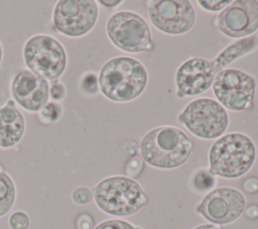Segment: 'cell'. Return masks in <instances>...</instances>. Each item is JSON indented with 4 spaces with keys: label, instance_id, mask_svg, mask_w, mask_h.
<instances>
[{
    "label": "cell",
    "instance_id": "1",
    "mask_svg": "<svg viewBox=\"0 0 258 229\" xmlns=\"http://www.w3.org/2000/svg\"><path fill=\"white\" fill-rule=\"evenodd\" d=\"M258 45V36L241 38L224 48L215 60L191 58L183 62L175 74L178 98L203 94L212 87L216 76L235 60L247 54Z\"/></svg>",
    "mask_w": 258,
    "mask_h": 229
},
{
    "label": "cell",
    "instance_id": "2",
    "mask_svg": "<svg viewBox=\"0 0 258 229\" xmlns=\"http://www.w3.org/2000/svg\"><path fill=\"white\" fill-rule=\"evenodd\" d=\"M192 148L191 139L180 129L169 125L149 130L139 144L142 159L161 169H172L184 164Z\"/></svg>",
    "mask_w": 258,
    "mask_h": 229
},
{
    "label": "cell",
    "instance_id": "3",
    "mask_svg": "<svg viewBox=\"0 0 258 229\" xmlns=\"http://www.w3.org/2000/svg\"><path fill=\"white\" fill-rule=\"evenodd\" d=\"M98 81L100 91L107 99L122 103L136 99L144 91L148 75L136 59L116 56L102 66Z\"/></svg>",
    "mask_w": 258,
    "mask_h": 229
},
{
    "label": "cell",
    "instance_id": "4",
    "mask_svg": "<svg viewBox=\"0 0 258 229\" xmlns=\"http://www.w3.org/2000/svg\"><path fill=\"white\" fill-rule=\"evenodd\" d=\"M93 200L104 213L127 217L136 214L147 203L143 188L129 177L113 176L101 180L93 188Z\"/></svg>",
    "mask_w": 258,
    "mask_h": 229
},
{
    "label": "cell",
    "instance_id": "5",
    "mask_svg": "<svg viewBox=\"0 0 258 229\" xmlns=\"http://www.w3.org/2000/svg\"><path fill=\"white\" fill-rule=\"evenodd\" d=\"M256 158V147L247 135L232 132L214 142L209 151L210 171L225 179L245 175Z\"/></svg>",
    "mask_w": 258,
    "mask_h": 229
},
{
    "label": "cell",
    "instance_id": "6",
    "mask_svg": "<svg viewBox=\"0 0 258 229\" xmlns=\"http://www.w3.org/2000/svg\"><path fill=\"white\" fill-rule=\"evenodd\" d=\"M22 55L26 68L48 82L58 80L68 66L66 48L49 34L29 37L23 45Z\"/></svg>",
    "mask_w": 258,
    "mask_h": 229
},
{
    "label": "cell",
    "instance_id": "7",
    "mask_svg": "<svg viewBox=\"0 0 258 229\" xmlns=\"http://www.w3.org/2000/svg\"><path fill=\"white\" fill-rule=\"evenodd\" d=\"M106 33L111 42L123 51H151L154 43L147 22L132 11H118L107 20Z\"/></svg>",
    "mask_w": 258,
    "mask_h": 229
},
{
    "label": "cell",
    "instance_id": "8",
    "mask_svg": "<svg viewBox=\"0 0 258 229\" xmlns=\"http://www.w3.org/2000/svg\"><path fill=\"white\" fill-rule=\"evenodd\" d=\"M177 120L194 135L203 139H214L227 129L229 117L225 108L211 98H199L188 103Z\"/></svg>",
    "mask_w": 258,
    "mask_h": 229
},
{
    "label": "cell",
    "instance_id": "9",
    "mask_svg": "<svg viewBox=\"0 0 258 229\" xmlns=\"http://www.w3.org/2000/svg\"><path fill=\"white\" fill-rule=\"evenodd\" d=\"M213 92L220 104L232 111H245L253 107L256 80L237 69H225L215 78Z\"/></svg>",
    "mask_w": 258,
    "mask_h": 229
},
{
    "label": "cell",
    "instance_id": "10",
    "mask_svg": "<svg viewBox=\"0 0 258 229\" xmlns=\"http://www.w3.org/2000/svg\"><path fill=\"white\" fill-rule=\"evenodd\" d=\"M99 8L94 0H59L52 9V24L62 35L77 38L95 26Z\"/></svg>",
    "mask_w": 258,
    "mask_h": 229
},
{
    "label": "cell",
    "instance_id": "11",
    "mask_svg": "<svg viewBox=\"0 0 258 229\" xmlns=\"http://www.w3.org/2000/svg\"><path fill=\"white\" fill-rule=\"evenodd\" d=\"M147 12L155 28L171 35L186 33L196 21L195 9L186 0H151Z\"/></svg>",
    "mask_w": 258,
    "mask_h": 229
},
{
    "label": "cell",
    "instance_id": "12",
    "mask_svg": "<svg viewBox=\"0 0 258 229\" xmlns=\"http://www.w3.org/2000/svg\"><path fill=\"white\" fill-rule=\"evenodd\" d=\"M246 200L234 188L222 187L208 193L196 211L215 225H226L236 221L244 212Z\"/></svg>",
    "mask_w": 258,
    "mask_h": 229
},
{
    "label": "cell",
    "instance_id": "13",
    "mask_svg": "<svg viewBox=\"0 0 258 229\" xmlns=\"http://www.w3.org/2000/svg\"><path fill=\"white\" fill-rule=\"evenodd\" d=\"M215 25L224 35L232 38H245L253 34L258 29V2L232 1L219 13Z\"/></svg>",
    "mask_w": 258,
    "mask_h": 229
},
{
    "label": "cell",
    "instance_id": "14",
    "mask_svg": "<svg viewBox=\"0 0 258 229\" xmlns=\"http://www.w3.org/2000/svg\"><path fill=\"white\" fill-rule=\"evenodd\" d=\"M10 92L15 104L37 113L49 101V82L29 70H21L13 77Z\"/></svg>",
    "mask_w": 258,
    "mask_h": 229
},
{
    "label": "cell",
    "instance_id": "15",
    "mask_svg": "<svg viewBox=\"0 0 258 229\" xmlns=\"http://www.w3.org/2000/svg\"><path fill=\"white\" fill-rule=\"evenodd\" d=\"M25 132V119L13 99L0 107V148L9 149L17 145Z\"/></svg>",
    "mask_w": 258,
    "mask_h": 229
},
{
    "label": "cell",
    "instance_id": "16",
    "mask_svg": "<svg viewBox=\"0 0 258 229\" xmlns=\"http://www.w3.org/2000/svg\"><path fill=\"white\" fill-rule=\"evenodd\" d=\"M16 186L13 179L0 168V218L7 215L16 201Z\"/></svg>",
    "mask_w": 258,
    "mask_h": 229
},
{
    "label": "cell",
    "instance_id": "17",
    "mask_svg": "<svg viewBox=\"0 0 258 229\" xmlns=\"http://www.w3.org/2000/svg\"><path fill=\"white\" fill-rule=\"evenodd\" d=\"M63 114V108L60 103L48 101L41 109L37 112L38 120L44 125L55 123L60 119Z\"/></svg>",
    "mask_w": 258,
    "mask_h": 229
},
{
    "label": "cell",
    "instance_id": "18",
    "mask_svg": "<svg viewBox=\"0 0 258 229\" xmlns=\"http://www.w3.org/2000/svg\"><path fill=\"white\" fill-rule=\"evenodd\" d=\"M215 176L209 169H199L191 177V186L198 192H207L214 188Z\"/></svg>",
    "mask_w": 258,
    "mask_h": 229
},
{
    "label": "cell",
    "instance_id": "19",
    "mask_svg": "<svg viewBox=\"0 0 258 229\" xmlns=\"http://www.w3.org/2000/svg\"><path fill=\"white\" fill-rule=\"evenodd\" d=\"M79 88L80 91L87 96H94L98 94L100 88L97 75L93 72L85 73L80 79Z\"/></svg>",
    "mask_w": 258,
    "mask_h": 229
},
{
    "label": "cell",
    "instance_id": "20",
    "mask_svg": "<svg viewBox=\"0 0 258 229\" xmlns=\"http://www.w3.org/2000/svg\"><path fill=\"white\" fill-rule=\"evenodd\" d=\"M30 219L26 212L17 210L10 214L8 218V226L10 229H28Z\"/></svg>",
    "mask_w": 258,
    "mask_h": 229
},
{
    "label": "cell",
    "instance_id": "21",
    "mask_svg": "<svg viewBox=\"0 0 258 229\" xmlns=\"http://www.w3.org/2000/svg\"><path fill=\"white\" fill-rule=\"evenodd\" d=\"M72 200L77 205H87L93 201V191L85 186L77 187L72 192Z\"/></svg>",
    "mask_w": 258,
    "mask_h": 229
},
{
    "label": "cell",
    "instance_id": "22",
    "mask_svg": "<svg viewBox=\"0 0 258 229\" xmlns=\"http://www.w3.org/2000/svg\"><path fill=\"white\" fill-rule=\"evenodd\" d=\"M67 96L66 85L58 79L49 82V99L53 102H60Z\"/></svg>",
    "mask_w": 258,
    "mask_h": 229
},
{
    "label": "cell",
    "instance_id": "23",
    "mask_svg": "<svg viewBox=\"0 0 258 229\" xmlns=\"http://www.w3.org/2000/svg\"><path fill=\"white\" fill-rule=\"evenodd\" d=\"M94 229H141L127 221L118 220V219H111L106 220L98 224L94 227Z\"/></svg>",
    "mask_w": 258,
    "mask_h": 229
},
{
    "label": "cell",
    "instance_id": "24",
    "mask_svg": "<svg viewBox=\"0 0 258 229\" xmlns=\"http://www.w3.org/2000/svg\"><path fill=\"white\" fill-rule=\"evenodd\" d=\"M144 167V163L141 157L139 156H132L125 167V171L127 174V176H129V178L131 179H135L137 177L140 176V174L142 173Z\"/></svg>",
    "mask_w": 258,
    "mask_h": 229
},
{
    "label": "cell",
    "instance_id": "25",
    "mask_svg": "<svg viewBox=\"0 0 258 229\" xmlns=\"http://www.w3.org/2000/svg\"><path fill=\"white\" fill-rule=\"evenodd\" d=\"M231 0L222 1V0H200L198 3L200 6L208 11H219L226 8L231 4Z\"/></svg>",
    "mask_w": 258,
    "mask_h": 229
},
{
    "label": "cell",
    "instance_id": "26",
    "mask_svg": "<svg viewBox=\"0 0 258 229\" xmlns=\"http://www.w3.org/2000/svg\"><path fill=\"white\" fill-rule=\"evenodd\" d=\"M77 229H94L95 222L90 214L83 213L77 217L76 220Z\"/></svg>",
    "mask_w": 258,
    "mask_h": 229
},
{
    "label": "cell",
    "instance_id": "27",
    "mask_svg": "<svg viewBox=\"0 0 258 229\" xmlns=\"http://www.w3.org/2000/svg\"><path fill=\"white\" fill-rule=\"evenodd\" d=\"M243 188L248 193H257L258 192V179L249 178L244 181Z\"/></svg>",
    "mask_w": 258,
    "mask_h": 229
},
{
    "label": "cell",
    "instance_id": "28",
    "mask_svg": "<svg viewBox=\"0 0 258 229\" xmlns=\"http://www.w3.org/2000/svg\"><path fill=\"white\" fill-rule=\"evenodd\" d=\"M121 146H125V148H121V149L123 150V152L128 153V154H130V155L135 154L136 151H137V144L135 143V141H132L131 146H128L127 141H124V142L121 144Z\"/></svg>",
    "mask_w": 258,
    "mask_h": 229
},
{
    "label": "cell",
    "instance_id": "29",
    "mask_svg": "<svg viewBox=\"0 0 258 229\" xmlns=\"http://www.w3.org/2000/svg\"><path fill=\"white\" fill-rule=\"evenodd\" d=\"M246 216L250 219H257L258 218V206L251 205L246 209Z\"/></svg>",
    "mask_w": 258,
    "mask_h": 229
},
{
    "label": "cell",
    "instance_id": "30",
    "mask_svg": "<svg viewBox=\"0 0 258 229\" xmlns=\"http://www.w3.org/2000/svg\"><path fill=\"white\" fill-rule=\"evenodd\" d=\"M122 1L121 0H114V1H111V0H100L99 3L102 4L103 6L105 7H115V6H118Z\"/></svg>",
    "mask_w": 258,
    "mask_h": 229
},
{
    "label": "cell",
    "instance_id": "31",
    "mask_svg": "<svg viewBox=\"0 0 258 229\" xmlns=\"http://www.w3.org/2000/svg\"><path fill=\"white\" fill-rule=\"evenodd\" d=\"M192 229H223V228H221L220 226L215 225V224H202Z\"/></svg>",
    "mask_w": 258,
    "mask_h": 229
},
{
    "label": "cell",
    "instance_id": "32",
    "mask_svg": "<svg viewBox=\"0 0 258 229\" xmlns=\"http://www.w3.org/2000/svg\"><path fill=\"white\" fill-rule=\"evenodd\" d=\"M2 60H3V47H2V44L0 42V65L2 63Z\"/></svg>",
    "mask_w": 258,
    "mask_h": 229
}]
</instances>
